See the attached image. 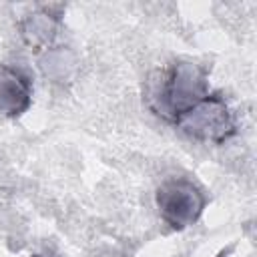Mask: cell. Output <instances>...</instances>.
<instances>
[{
    "label": "cell",
    "mask_w": 257,
    "mask_h": 257,
    "mask_svg": "<svg viewBox=\"0 0 257 257\" xmlns=\"http://www.w3.org/2000/svg\"><path fill=\"white\" fill-rule=\"evenodd\" d=\"M209 94L211 88L207 70L201 64L179 60L171 64V68L153 86L149 94V106L157 116L175 122L181 114L191 110Z\"/></svg>",
    "instance_id": "cell-1"
},
{
    "label": "cell",
    "mask_w": 257,
    "mask_h": 257,
    "mask_svg": "<svg viewBox=\"0 0 257 257\" xmlns=\"http://www.w3.org/2000/svg\"><path fill=\"white\" fill-rule=\"evenodd\" d=\"M173 124L193 139L211 141L217 145L231 139L237 131L233 112L229 110L225 98L217 92H211L191 110L181 114Z\"/></svg>",
    "instance_id": "cell-2"
},
{
    "label": "cell",
    "mask_w": 257,
    "mask_h": 257,
    "mask_svg": "<svg viewBox=\"0 0 257 257\" xmlns=\"http://www.w3.org/2000/svg\"><path fill=\"white\" fill-rule=\"evenodd\" d=\"M157 209L161 219L175 231H183L199 221L205 211V193L187 179H169L157 189Z\"/></svg>",
    "instance_id": "cell-3"
},
{
    "label": "cell",
    "mask_w": 257,
    "mask_h": 257,
    "mask_svg": "<svg viewBox=\"0 0 257 257\" xmlns=\"http://www.w3.org/2000/svg\"><path fill=\"white\" fill-rule=\"evenodd\" d=\"M32 84L30 78L12 66H0V114L16 118L30 108Z\"/></svg>",
    "instance_id": "cell-4"
},
{
    "label": "cell",
    "mask_w": 257,
    "mask_h": 257,
    "mask_svg": "<svg viewBox=\"0 0 257 257\" xmlns=\"http://www.w3.org/2000/svg\"><path fill=\"white\" fill-rule=\"evenodd\" d=\"M58 22H60V14H52L50 8L30 14L22 22V36H24L26 44L30 48H40V46L48 44L56 34Z\"/></svg>",
    "instance_id": "cell-5"
},
{
    "label": "cell",
    "mask_w": 257,
    "mask_h": 257,
    "mask_svg": "<svg viewBox=\"0 0 257 257\" xmlns=\"http://www.w3.org/2000/svg\"><path fill=\"white\" fill-rule=\"evenodd\" d=\"M217 257H229V255H227V251H221V253H219Z\"/></svg>",
    "instance_id": "cell-6"
},
{
    "label": "cell",
    "mask_w": 257,
    "mask_h": 257,
    "mask_svg": "<svg viewBox=\"0 0 257 257\" xmlns=\"http://www.w3.org/2000/svg\"><path fill=\"white\" fill-rule=\"evenodd\" d=\"M30 257H40V255H30Z\"/></svg>",
    "instance_id": "cell-7"
}]
</instances>
